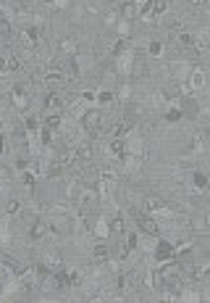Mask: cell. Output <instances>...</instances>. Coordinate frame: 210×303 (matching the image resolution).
Listing matches in <instances>:
<instances>
[{
  "mask_svg": "<svg viewBox=\"0 0 210 303\" xmlns=\"http://www.w3.org/2000/svg\"><path fill=\"white\" fill-rule=\"evenodd\" d=\"M194 150H197V153H205V132H200L197 137H194Z\"/></svg>",
  "mask_w": 210,
  "mask_h": 303,
  "instance_id": "d6a6232c",
  "label": "cell"
},
{
  "mask_svg": "<svg viewBox=\"0 0 210 303\" xmlns=\"http://www.w3.org/2000/svg\"><path fill=\"white\" fill-rule=\"evenodd\" d=\"M111 230H108V219H97L95 222V237L97 240H108Z\"/></svg>",
  "mask_w": 210,
  "mask_h": 303,
  "instance_id": "ac0fdd59",
  "label": "cell"
},
{
  "mask_svg": "<svg viewBox=\"0 0 210 303\" xmlns=\"http://www.w3.org/2000/svg\"><path fill=\"white\" fill-rule=\"evenodd\" d=\"M68 111H71V116H77V119H82V114L87 111V103H84V100L79 98V100H74V103H71V108H68Z\"/></svg>",
  "mask_w": 210,
  "mask_h": 303,
  "instance_id": "83f0119b",
  "label": "cell"
},
{
  "mask_svg": "<svg viewBox=\"0 0 210 303\" xmlns=\"http://www.w3.org/2000/svg\"><path fill=\"white\" fill-rule=\"evenodd\" d=\"M19 214H21V201H16V198L8 201V203H6V216L13 219V216H19Z\"/></svg>",
  "mask_w": 210,
  "mask_h": 303,
  "instance_id": "d4e9b609",
  "label": "cell"
},
{
  "mask_svg": "<svg viewBox=\"0 0 210 303\" xmlns=\"http://www.w3.org/2000/svg\"><path fill=\"white\" fill-rule=\"evenodd\" d=\"M11 98H13V105H16V111H19L21 116L29 114V95H24V90H21V87H13Z\"/></svg>",
  "mask_w": 210,
  "mask_h": 303,
  "instance_id": "9c48e42d",
  "label": "cell"
},
{
  "mask_svg": "<svg viewBox=\"0 0 210 303\" xmlns=\"http://www.w3.org/2000/svg\"><path fill=\"white\" fill-rule=\"evenodd\" d=\"M95 98H97V90H82V100L87 105H95Z\"/></svg>",
  "mask_w": 210,
  "mask_h": 303,
  "instance_id": "4dcf8cb0",
  "label": "cell"
},
{
  "mask_svg": "<svg viewBox=\"0 0 210 303\" xmlns=\"http://www.w3.org/2000/svg\"><path fill=\"white\" fill-rule=\"evenodd\" d=\"M13 274H16V269H13V264H8V261H6V264H0V285H6V282H8Z\"/></svg>",
  "mask_w": 210,
  "mask_h": 303,
  "instance_id": "603a6c76",
  "label": "cell"
},
{
  "mask_svg": "<svg viewBox=\"0 0 210 303\" xmlns=\"http://www.w3.org/2000/svg\"><path fill=\"white\" fill-rule=\"evenodd\" d=\"M108 230H111V235H124L126 232V222L121 216H116V219L108 222Z\"/></svg>",
  "mask_w": 210,
  "mask_h": 303,
  "instance_id": "44dd1931",
  "label": "cell"
},
{
  "mask_svg": "<svg viewBox=\"0 0 210 303\" xmlns=\"http://www.w3.org/2000/svg\"><path fill=\"white\" fill-rule=\"evenodd\" d=\"M134 3H145V0H134Z\"/></svg>",
  "mask_w": 210,
  "mask_h": 303,
  "instance_id": "60d3db41",
  "label": "cell"
},
{
  "mask_svg": "<svg viewBox=\"0 0 210 303\" xmlns=\"http://www.w3.org/2000/svg\"><path fill=\"white\" fill-rule=\"evenodd\" d=\"M42 261L48 264L50 269H58V266H63V256L58 253V251H45V256H42Z\"/></svg>",
  "mask_w": 210,
  "mask_h": 303,
  "instance_id": "5bb4252c",
  "label": "cell"
},
{
  "mask_svg": "<svg viewBox=\"0 0 210 303\" xmlns=\"http://www.w3.org/2000/svg\"><path fill=\"white\" fill-rule=\"evenodd\" d=\"M13 153V137L11 134H0V156H11Z\"/></svg>",
  "mask_w": 210,
  "mask_h": 303,
  "instance_id": "ffe728a7",
  "label": "cell"
},
{
  "mask_svg": "<svg viewBox=\"0 0 210 303\" xmlns=\"http://www.w3.org/2000/svg\"><path fill=\"white\" fill-rule=\"evenodd\" d=\"M163 50H166V48H163V42H158V40H153V42L147 45V56H150V58H160Z\"/></svg>",
  "mask_w": 210,
  "mask_h": 303,
  "instance_id": "484cf974",
  "label": "cell"
},
{
  "mask_svg": "<svg viewBox=\"0 0 210 303\" xmlns=\"http://www.w3.org/2000/svg\"><path fill=\"white\" fill-rule=\"evenodd\" d=\"M58 53L77 56V53H79V42H77V37H61V42H58Z\"/></svg>",
  "mask_w": 210,
  "mask_h": 303,
  "instance_id": "8fae6325",
  "label": "cell"
},
{
  "mask_svg": "<svg viewBox=\"0 0 210 303\" xmlns=\"http://www.w3.org/2000/svg\"><path fill=\"white\" fill-rule=\"evenodd\" d=\"M184 3H189V6H197V3H200V0H184Z\"/></svg>",
  "mask_w": 210,
  "mask_h": 303,
  "instance_id": "f35d334b",
  "label": "cell"
},
{
  "mask_svg": "<svg viewBox=\"0 0 210 303\" xmlns=\"http://www.w3.org/2000/svg\"><path fill=\"white\" fill-rule=\"evenodd\" d=\"M116 29H118V35H121V37H129L131 35V21H116Z\"/></svg>",
  "mask_w": 210,
  "mask_h": 303,
  "instance_id": "f546056e",
  "label": "cell"
},
{
  "mask_svg": "<svg viewBox=\"0 0 210 303\" xmlns=\"http://www.w3.org/2000/svg\"><path fill=\"white\" fill-rule=\"evenodd\" d=\"M45 108H48V111H61L63 108V95L58 93V90L48 93V98H45Z\"/></svg>",
  "mask_w": 210,
  "mask_h": 303,
  "instance_id": "7c38bea8",
  "label": "cell"
},
{
  "mask_svg": "<svg viewBox=\"0 0 210 303\" xmlns=\"http://www.w3.org/2000/svg\"><path fill=\"white\" fill-rule=\"evenodd\" d=\"M116 21H118V11H116V8H113V11H105V13H102V24L108 26V29H111V26H116Z\"/></svg>",
  "mask_w": 210,
  "mask_h": 303,
  "instance_id": "f1b7e54d",
  "label": "cell"
},
{
  "mask_svg": "<svg viewBox=\"0 0 210 303\" xmlns=\"http://www.w3.org/2000/svg\"><path fill=\"white\" fill-rule=\"evenodd\" d=\"M126 50H131V45H129V40H126V37H118V40H116V45L111 48V53H113V56H121V53H126Z\"/></svg>",
  "mask_w": 210,
  "mask_h": 303,
  "instance_id": "cb8c5ba5",
  "label": "cell"
},
{
  "mask_svg": "<svg viewBox=\"0 0 210 303\" xmlns=\"http://www.w3.org/2000/svg\"><path fill=\"white\" fill-rule=\"evenodd\" d=\"M118 16L124 21H137L139 19V3H134V0H124L121 11H118Z\"/></svg>",
  "mask_w": 210,
  "mask_h": 303,
  "instance_id": "ba28073f",
  "label": "cell"
},
{
  "mask_svg": "<svg viewBox=\"0 0 210 303\" xmlns=\"http://www.w3.org/2000/svg\"><path fill=\"white\" fill-rule=\"evenodd\" d=\"M166 119H168V121H176V119H182V111H176V108H173V111H168V114H166Z\"/></svg>",
  "mask_w": 210,
  "mask_h": 303,
  "instance_id": "8d00e7d4",
  "label": "cell"
},
{
  "mask_svg": "<svg viewBox=\"0 0 210 303\" xmlns=\"http://www.w3.org/2000/svg\"><path fill=\"white\" fill-rule=\"evenodd\" d=\"M8 35H11V21L0 19V37H8Z\"/></svg>",
  "mask_w": 210,
  "mask_h": 303,
  "instance_id": "e575fe53",
  "label": "cell"
},
{
  "mask_svg": "<svg viewBox=\"0 0 210 303\" xmlns=\"http://www.w3.org/2000/svg\"><path fill=\"white\" fill-rule=\"evenodd\" d=\"M24 69V64L16 58V56H8V71H21Z\"/></svg>",
  "mask_w": 210,
  "mask_h": 303,
  "instance_id": "1f68e13d",
  "label": "cell"
},
{
  "mask_svg": "<svg viewBox=\"0 0 210 303\" xmlns=\"http://www.w3.org/2000/svg\"><path fill=\"white\" fill-rule=\"evenodd\" d=\"M150 6H153V16H163V13L168 11L166 0H150Z\"/></svg>",
  "mask_w": 210,
  "mask_h": 303,
  "instance_id": "4316f807",
  "label": "cell"
},
{
  "mask_svg": "<svg viewBox=\"0 0 210 303\" xmlns=\"http://www.w3.org/2000/svg\"><path fill=\"white\" fill-rule=\"evenodd\" d=\"M11 3H16V0H11Z\"/></svg>",
  "mask_w": 210,
  "mask_h": 303,
  "instance_id": "b9f144b4",
  "label": "cell"
},
{
  "mask_svg": "<svg viewBox=\"0 0 210 303\" xmlns=\"http://www.w3.org/2000/svg\"><path fill=\"white\" fill-rule=\"evenodd\" d=\"M66 282H68L71 287H82V285H84L82 271H79V269H68V271H66Z\"/></svg>",
  "mask_w": 210,
  "mask_h": 303,
  "instance_id": "d6986e66",
  "label": "cell"
},
{
  "mask_svg": "<svg viewBox=\"0 0 210 303\" xmlns=\"http://www.w3.org/2000/svg\"><path fill=\"white\" fill-rule=\"evenodd\" d=\"M184 95V90H182V82H176V79H166L160 85V98L163 100H168V103H176L179 98Z\"/></svg>",
  "mask_w": 210,
  "mask_h": 303,
  "instance_id": "277c9868",
  "label": "cell"
},
{
  "mask_svg": "<svg viewBox=\"0 0 210 303\" xmlns=\"http://www.w3.org/2000/svg\"><path fill=\"white\" fill-rule=\"evenodd\" d=\"M0 121H3V119H0Z\"/></svg>",
  "mask_w": 210,
  "mask_h": 303,
  "instance_id": "7bdbcfd3",
  "label": "cell"
},
{
  "mask_svg": "<svg viewBox=\"0 0 210 303\" xmlns=\"http://www.w3.org/2000/svg\"><path fill=\"white\" fill-rule=\"evenodd\" d=\"M189 230H192V232L200 230V235H207V216L200 214L197 219H189Z\"/></svg>",
  "mask_w": 210,
  "mask_h": 303,
  "instance_id": "e0dca14e",
  "label": "cell"
},
{
  "mask_svg": "<svg viewBox=\"0 0 210 303\" xmlns=\"http://www.w3.org/2000/svg\"><path fill=\"white\" fill-rule=\"evenodd\" d=\"M158 259L160 261L173 259V245H171V242H158Z\"/></svg>",
  "mask_w": 210,
  "mask_h": 303,
  "instance_id": "7402d4cb",
  "label": "cell"
},
{
  "mask_svg": "<svg viewBox=\"0 0 210 303\" xmlns=\"http://www.w3.org/2000/svg\"><path fill=\"white\" fill-rule=\"evenodd\" d=\"M142 211L150 216H173V211L171 206L160 198V195H145V201H142Z\"/></svg>",
  "mask_w": 210,
  "mask_h": 303,
  "instance_id": "7a4b0ae2",
  "label": "cell"
},
{
  "mask_svg": "<svg viewBox=\"0 0 210 303\" xmlns=\"http://www.w3.org/2000/svg\"><path fill=\"white\" fill-rule=\"evenodd\" d=\"M137 224H139V230L145 232V235H150V237H158L160 235V227H158V222L150 216V214H142L139 219H137Z\"/></svg>",
  "mask_w": 210,
  "mask_h": 303,
  "instance_id": "52a82bcc",
  "label": "cell"
},
{
  "mask_svg": "<svg viewBox=\"0 0 210 303\" xmlns=\"http://www.w3.org/2000/svg\"><path fill=\"white\" fill-rule=\"evenodd\" d=\"M29 237H32L34 242L48 237V224H45V219H37V222H34V227H32V232H29Z\"/></svg>",
  "mask_w": 210,
  "mask_h": 303,
  "instance_id": "9a60e30c",
  "label": "cell"
},
{
  "mask_svg": "<svg viewBox=\"0 0 210 303\" xmlns=\"http://www.w3.org/2000/svg\"><path fill=\"white\" fill-rule=\"evenodd\" d=\"M84 187H87V182H84V179L71 177V179H68V185H66V201H68V203H79Z\"/></svg>",
  "mask_w": 210,
  "mask_h": 303,
  "instance_id": "5b68a950",
  "label": "cell"
},
{
  "mask_svg": "<svg viewBox=\"0 0 210 303\" xmlns=\"http://www.w3.org/2000/svg\"><path fill=\"white\" fill-rule=\"evenodd\" d=\"M55 8H68V0H53Z\"/></svg>",
  "mask_w": 210,
  "mask_h": 303,
  "instance_id": "74e56055",
  "label": "cell"
},
{
  "mask_svg": "<svg viewBox=\"0 0 210 303\" xmlns=\"http://www.w3.org/2000/svg\"><path fill=\"white\" fill-rule=\"evenodd\" d=\"M40 3H45V6H53V0H40Z\"/></svg>",
  "mask_w": 210,
  "mask_h": 303,
  "instance_id": "ab89813d",
  "label": "cell"
},
{
  "mask_svg": "<svg viewBox=\"0 0 210 303\" xmlns=\"http://www.w3.org/2000/svg\"><path fill=\"white\" fill-rule=\"evenodd\" d=\"M42 124H45V129H50V132H58V129H61V124H63V116L58 114V111H50L48 116L42 119Z\"/></svg>",
  "mask_w": 210,
  "mask_h": 303,
  "instance_id": "4fadbf2b",
  "label": "cell"
},
{
  "mask_svg": "<svg viewBox=\"0 0 210 303\" xmlns=\"http://www.w3.org/2000/svg\"><path fill=\"white\" fill-rule=\"evenodd\" d=\"M187 87H182L187 95H197V93H205V87H207V71L205 66H192L189 74H187V79H184Z\"/></svg>",
  "mask_w": 210,
  "mask_h": 303,
  "instance_id": "6da1fadb",
  "label": "cell"
},
{
  "mask_svg": "<svg viewBox=\"0 0 210 303\" xmlns=\"http://www.w3.org/2000/svg\"><path fill=\"white\" fill-rule=\"evenodd\" d=\"M116 87H118V100H126L131 95V87L129 85H116Z\"/></svg>",
  "mask_w": 210,
  "mask_h": 303,
  "instance_id": "836d02e7",
  "label": "cell"
},
{
  "mask_svg": "<svg viewBox=\"0 0 210 303\" xmlns=\"http://www.w3.org/2000/svg\"><path fill=\"white\" fill-rule=\"evenodd\" d=\"M131 66H134V56H131V50H126V53H121V56H116V66H113V71L118 74V77H129V74H131Z\"/></svg>",
  "mask_w": 210,
  "mask_h": 303,
  "instance_id": "8992f818",
  "label": "cell"
},
{
  "mask_svg": "<svg viewBox=\"0 0 210 303\" xmlns=\"http://www.w3.org/2000/svg\"><path fill=\"white\" fill-rule=\"evenodd\" d=\"M102 119H105V114H102V108H87L84 114H82V129L84 132H89V134H100V127H102Z\"/></svg>",
  "mask_w": 210,
  "mask_h": 303,
  "instance_id": "3957f363",
  "label": "cell"
},
{
  "mask_svg": "<svg viewBox=\"0 0 210 303\" xmlns=\"http://www.w3.org/2000/svg\"><path fill=\"white\" fill-rule=\"evenodd\" d=\"M8 74V56H0V77Z\"/></svg>",
  "mask_w": 210,
  "mask_h": 303,
  "instance_id": "d590c367",
  "label": "cell"
},
{
  "mask_svg": "<svg viewBox=\"0 0 210 303\" xmlns=\"http://www.w3.org/2000/svg\"><path fill=\"white\" fill-rule=\"evenodd\" d=\"M105 103H116V93H113V87H108V90H97L95 105H105Z\"/></svg>",
  "mask_w": 210,
  "mask_h": 303,
  "instance_id": "2e32d148",
  "label": "cell"
},
{
  "mask_svg": "<svg viewBox=\"0 0 210 303\" xmlns=\"http://www.w3.org/2000/svg\"><path fill=\"white\" fill-rule=\"evenodd\" d=\"M111 256H113V251H111V245H108L105 240H100L97 245L92 248V259H95L97 264H105V261L111 259Z\"/></svg>",
  "mask_w": 210,
  "mask_h": 303,
  "instance_id": "30bf717a",
  "label": "cell"
}]
</instances>
